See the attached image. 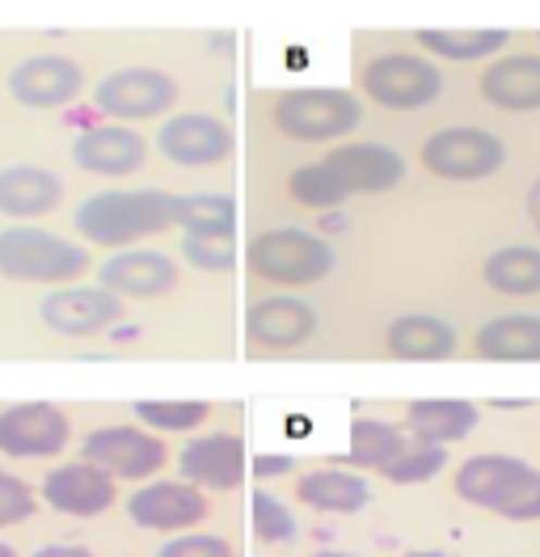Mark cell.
<instances>
[{"label":"cell","instance_id":"obj_1","mask_svg":"<svg viewBox=\"0 0 540 557\" xmlns=\"http://www.w3.org/2000/svg\"><path fill=\"white\" fill-rule=\"evenodd\" d=\"M173 208H177V195H165L157 186L148 190H101L89 195L72 224L85 242L110 245V249H127L139 237H152L173 224Z\"/></svg>","mask_w":540,"mask_h":557},{"label":"cell","instance_id":"obj_2","mask_svg":"<svg viewBox=\"0 0 540 557\" xmlns=\"http://www.w3.org/2000/svg\"><path fill=\"white\" fill-rule=\"evenodd\" d=\"M245 267L274 287H308L334 271V249L304 228H270L245 245Z\"/></svg>","mask_w":540,"mask_h":557},{"label":"cell","instance_id":"obj_3","mask_svg":"<svg viewBox=\"0 0 540 557\" xmlns=\"http://www.w3.org/2000/svg\"><path fill=\"white\" fill-rule=\"evenodd\" d=\"M89 271V249L47 228L13 224L0 233V275L22 283H68Z\"/></svg>","mask_w":540,"mask_h":557},{"label":"cell","instance_id":"obj_4","mask_svg":"<svg viewBox=\"0 0 540 557\" xmlns=\"http://www.w3.org/2000/svg\"><path fill=\"white\" fill-rule=\"evenodd\" d=\"M270 119L283 136L326 144V139L351 136L364 123V106L346 89H287L274 98Z\"/></svg>","mask_w":540,"mask_h":557},{"label":"cell","instance_id":"obj_5","mask_svg":"<svg viewBox=\"0 0 540 557\" xmlns=\"http://www.w3.org/2000/svg\"><path fill=\"white\" fill-rule=\"evenodd\" d=\"M364 89L384 110H422L443 98V72L427 55H376L364 69Z\"/></svg>","mask_w":540,"mask_h":557},{"label":"cell","instance_id":"obj_6","mask_svg":"<svg viewBox=\"0 0 540 557\" xmlns=\"http://www.w3.org/2000/svg\"><path fill=\"white\" fill-rule=\"evenodd\" d=\"M506 161V144L481 127H443L422 144V165L447 182H481L499 174Z\"/></svg>","mask_w":540,"mask_h":557},{"label":"cell","instance_id":"obj_7","mask_svg":"<svg viewBox=\"0 0 540 557\" xmlns=\"http://www.w3.org/2000/svg\"><path fill=\"white\" fill-rule=\"evenodd\" d=\"M537 482V469L519 456L506 453H486L472 456L456 469V494L469 503V507H481V511H499V516H511V507L528 494V486Z\"/></svg>","mask_w":540,"mask_h":557},{"label":"cell","instance_id":"obj_8","mask_svg":"<svg viewBox=\"0 0 540 557\" xmlns=\"http://www.w3.org/2000/svg\"><path fill=\"white\" fill-rule=\"evenodd\" d=\"M94 106L110 119H123V123L161 119L177 106V81L157 69H119L98 81Z\"/></svg>","mask_w":540,"mask_h":557},{"label":"cell","instance_id":"obj_9","mask_svg":"<svg viewBox=\"0 0 540 557\" xmlns=\"http://www.w3.org/2000/svg\"><path fill=\"white\" fill-rule=\"evenodd\" d=\"M81 453L89 465H98L101 473L123 478V482H144V478L161 473V465L169 460L165 444L139 426H101L85 440Z\"/></svg>","mask_w":540,"mask_h":557},{"label":"cell","instance_id":"obj_10","mask_svg":"<svg viewBox=\"0 0 540 557\" xmlns=\"http://www.w3.org/2000/svg\"><path fill=\"white\" fill-rule=\"evenodd\" d=\"M72 422L47 401H22L0 410V453L13 460H47L68 448Z\"/></svg>","mask_w":540,"mask_h":557},{"label":"cell","instance_id":"obj_11","mask_svg":"<svg viewBox=\"0 0 540 557\" xmlns=\"http://www.w3.org/2000/svg\"><path fill=\"white\" fill-rule=\"evenodd\" d=\"M119 313H123V305L106 287H60V292H47L38 305L42 325L64 338H94L101 330H110Z\"/></svg>","mask_w":540,"mask_h":557},{"label":"cell","instance_id":"obj_12","mask_svg":"<svg viewBox=\"0 0 540 557\" xmlns=\"http://www.w3.org/2000/svg\"><path fill=\"white\" fill-rule=\"evenodd\" d=\"M38 494H42V503L56 507L60 516H81V520H89V516H101V511L114 507V478L101 473L98 465H89V460H72V465L51 469V473L42 478V490H38Z\"/></svg>","mask_w":540,"mask_h":557},{"label":"cell","instance_id":"obj_13","mask_svg":"<svg viewBox=\"0 0 540 557\" xmlns=\"http://www.w3.org/2000/svg\"><path fill=\"white\" fill-rule=\"evenodd\" d=\"M157 148L165 152L173 165L202 170V165H220L233 152V136L211 114H173L157 132Z\"/></svg>","mask_w":540,"mask_h":557},{"label":"cell","instance_id":"obj_14","mask_svg":"<svg viewBox=\"0 0 540 557\" xmlns=\"http://www.w3.org/2000/svg\"><path fill=\"white\" fill-rule=\"evenodd\" d=\"M330 174L346 186V195H384L405 177V157L389 144H342L326 157Z\"/></svg>","mask_w":540,"mask_h":557},{"label":"cell","instance_id":"obj_15","mask_svg":"<svg viewBox=\"0 0 540 557\" xmlns=\"http://www.w3.org/2000/svg\"><path fill=\"white\" fill-rule=\"evenodd\" d=\"M127 516L139 528L177 532L207 520V494L191 482H148L127 498Z\"/></svg>","mask_w":540,"mask_h":557},{"label":"cell","instance_id":"obj_16","mask_svg":"<svg viewBox=\"0 0 540 557\" xmlns=\"http://www.w3.org/2000/svg\"><path fill=\"white\" fill-rule=\"evenodd\" d=\"M177 283V267L161 249H119L98 267V287L114 296H135V300H157Z\"/></svg>","mask_w":540,"mask_h":557},{"label":"cell","instance_id":"obj_17","mask_svg":"<svg viewBox=\"0 0 540 557\" xmlns=\"http://www.w3.org/2000/svg\"><path fill=\"white\" fill-rule=\"evenodd\" d=\"M177 473L182 482L199 490H236L245 473V444L241 435H199L177 453Z\"/></svg>","mask_w":540,"mask_h":557},{"label":"cell","instance_id":"obj_18","mask_svg":"<svg viewBox=\"0 0 540 557\" xmlns=\"http://www.w3.org/2000/svg\"><path fill=\"white\" fill-rule=\"evenodd\" d=\"M9 94L30 110H56L81 94V69L68 55H26L9 72Z\"/></svg>","mask_w":540,"mask_h":557},{"label":"cell","instance_id":"obj_19","mask_svg":"<svg viewBox=\"0 0 540 557\" xmlns=\"http://www.w3.org/2000/svg\"><path fill=\"white\" fill-rule=\"evenodd\" d=\"M245 334H249L254 347L267 350L304 347L317 334V313H312V305H304L296 296L254 300L249 313H245Z\"/></svg>","mask_w":540,"mask_h":557},{"label":"cell","instance_id":"obj_20","mask_svg":"<svg viewBox=\"0 0 540 557\" xmlns=\"http://www.w3.org/2000/svg\"><path fill=\"white\" fill-rule=\"evenodd\" d=\"M72 161L85 174L127 177L148 161V144L132 127H85L72 144Z\"/></svg>","mask_w":540,"mask_h":557},{"label":"cell","instance_id":"obj_21","mask_svg":"<svg viewBox=\"0 0 540 557\" xmlns=\"http://www.w3.org/2000/svg\"><path fill=\"white\" fill-rule=\"evenodd\" d=\"M481 98L499 110H540V55H503L481 72Z\"/></svg>","mask_w":540,"mask_h":557},{"label":"cell","instance_id":"obj_22","mask_svg":"<svg viewBox=\"0 0 540 557\" xmlns=\"http://www.w3.org/2000/svg\"><path fill=\"white\" fill-rule=\"evenodd\" d=\"M472 350L490 363H540V317H494L472 334Z\"/></svg>","mask_w":540,"mask_h":557},{"label":"cell","instance_id":"obj_23","mask_svg":"<svg viewBox=\"0 0 540 557\" xmlns=\"http://www.w3.org/2000/svg\"><path fill=\"white\" fill-rule=\"evenodd\" d=\"M384 343H389V350H393L397 359H414V363L452 359V355H456V347H461L456 330H452L443 317H431V313L397 317V321L389 325Z\"/></svg>","mask_w":540,"mask_h":557},{"label":"cell","instance_id":"obj_24","mask_svg":"<svg viewBox=\"0 0 540 557\" xmlns=\"http://www.w3.org/2000/svg\"><path fill=\"white\" fill-rule=\"evenodd\" d=\"M64 199V182L42 170V165H13L0 170V211L30 220V215H47L51 208H60Z\"/></svg>","mask_w":540,"mask_h":557},{"label":"cell","instance_id":"obj_25","mask_svg":"<svg viewBox=\"0 0 540 557\" xmlns=\"http://www.w3.org/2000/svg\"><path fill=\"white\" fill-rule=\"evenodd\" d=\"M405 422H409V435L414 440L447 448V444L465 440L472 426H477V406L461 401V397H427V401H414L405 410Z\"/></svg>","mask_w":540,"mask_h":557},{"label":"cell","instance_id":"obj_26","mask_svg":"<svg viewBox=\"0 0 540 557\" xmlns=\"http://www.w3.org/2000/svg\"><path fill=\"white\" fill-rule=\"evenodd\" d=\"M296 498L312 511H330V516H355L371 503L368 478L346 473V469H317L304 473L296 482Z\"/></svg>","mask_w":540,"mask_h":557},{"label":"cell","instance_id":"obj_27","mask_svg":"<svg viewBox=\"0 0 540 557\" xmlns=\"http://www.w3.org/2000/svg\"><path fill=\"white\" fill-rule=\"evenodd\" d=\"M486 287L499 296H537L540 292V245H506L486 258Z\"/></svg>","mask_w":540,"mask_h":557},{"label":"cell","instance_id":"obj_28","mask_svg":"<svg viewBox=\"0 0 540 557\" xmlns=\"http://www.w3.org/2000/svg\"><path fill=\"white\" fill-rule=\"evenodd\" d=\"M173 224L186 228V237H224L233 242L236 203L229 195H182L173 208Z\"/></svg>","mask_w":540,"mask_h":557},{"label":"cell","instance_id":"obj_29","mask_svg":"<svg viewBox=\"0 0 540 557\" xmlns=\"http://www.w3.org/2000/svg\"><path fill=\"white\" fill-rule=\"evenodd\" d=\"M402 444H405L402 426H393V422H384V418H355L346 460H351L355 469H376V473H380L393 456L402 453Z\"/></svg>","mask_w":540,"mask_h":557},{"label":"cell","instance_id":"obj_30","mask_svg":"<svg viewBox=\"0 0 540 557\" xmlns=\"http://www.w3.org/2000/svg\"><path fill=\"white\" fill-rule=\"evenodd\" d=\"M418 42L443 55V60H456V64H469V60H486V55H499L506 47V30H422Z\"/></svg>","mask_w":540,"mask_h":557},{"label":"cell","instance_id":"obj_31","mask_svg":"<svg viewBox=\"0 0 540 557\" xmlns=\"http://www.w3.org/2000/svg\"><path fill=\"white\" fill-rule=\"evenodd\" d=\"M287 195H292L296 203H304V208H338V203H346V199H351V195H346V186L330 174V165H326V161L292 170V174H287Z\"/></svg>","mask_w":540,"mask_h":557},{"label":"cell","instance_id":"obj_32","mask_svg":"<svg viewBox=\"0 0 540 557\" xmlns=\"http://www.w3.org/2000/svg\"><path fill=\"white\" fill-rule=\"evenodd\" d=\"M443 448L435 444H422V440H405L402 453L393 456L380 473L389 478V482H397V486H418V482H431L439 478V469H443Z\"/></svg>","mask_w":540,"mask_h":557},{"label":"cell","instance_id":"obj_33","mask_svg":"<svg viewBox=\"0 0 540 557\" xmlns=\"http://www.w3.org/2000/svg\"><path fill=\"white\" fill-rule=\"evenodd\" d=\"M135 418L157 431H195L211 418V406L207 401H139Z\"/></svg>","mask_w":540,"mask_h":557},{"label":"cell","instance_id":"obj_34","mask_svg":"<svg viewBox=\"0 0 540 557\" xmlns=\"http://www.w3.org/2000/svg\"><path fill=\"white\" fill-rule=\"evenodd\" d=\"M254 532H258V541H267V545H283V541H292L296 536V516L274 498V494H254Z\"/></svg>","mask_w":540,"mask_h":557},{"label":"cell","instance_id":"obj_35","mask_svg":"<svg viewBox=\"0 0 540 557\" xmlns=\"http://www.w3.org/2000/svg\"><path fill=\"white\" fill-rule=\"evenodd\" d=\"M182 258L195 271H229L236 262V249L224 237H182Z\"/></svg>","mask_w":540,"mask_h":557},{"label":"cell","instance_id":"obj_36","mask_svg":"<svg viewBox=\"0 0 540 557\" xmlns=\"http://www.w3.org/2000/svg\"><path fill=\"white\" fill-rule=\"evenodd\" d=\"M34 516V490L13 478V473H0V528L9 523H22Z\"/></svg>","mask_w":540,"mask_h":557},{"label":"cell","instance_id":"obj_37","mask_svg":"<svg viewBox=\"0 0 540 557\" xmlns=\"http://www.w3.org/2000/svg\"><path fill=\"white\" fill-rule=\"evenodd\" d=\"M157 557H233V545L211 536V532H191V536H173L161 545Z\"/></svg>","mask_w":540,"mask_h":557},{"label":"cell","instance_id":"obj_38","mask_svg":"<svg viewBox=\"0 0 540 557\" xmlns=\"http://www.w3.org/2000/svg\"><path fill=\"white\" fill-rule=\"evenodd\" d=\"M506 520H540V473H537V482L528 486V494L511 507V516Z\"/></svg>","mask_w":540,"mask_h":557},{"label":"cell","instance_id":"obj_39","mask_svg":"<svg viewBox=\"0 0 540 557\" xmlns=\"http://www.w3.org/2000/svg\"><path fill=\"white\" fill-rule=\"evenodd\" d=\"M254 473L258 478H283V473H292V456H258L254 460Z\"/></svg>","mask_w":540,"mask_h":557},{"label":"cell","instance_id":"obj_40","mask_svg":"<svg viewBox=\"0 0 540 557\" xmlns=\"http://www.w3.org/2000/svg\"><path fill=\"white\" fill-rule=\"evenodd\" d=\"M34 557H94V554L81 549V545H47V549H38Z\"/></svg>","mask_w":540,"mask_h":557},{"label":"cell","instance_id":"obj_41","mask_svg":"<svg viewBox=\"0 0 540 557\" xmlns=\"http://www.w3.org/2000/svg\"><path fill=\"white\" fill-rule=\"evenodd\" d=\"M532 215H537V224H540V182H537V190H532Z\"/></svg>","mask_w":540,"mask_h":557},{"label":"cell","instance_id":"obj_42","mask_svg":"<svg viewBox=\"0 0 540 557\" xmlns=\"http://www.w3.org/2000/svg\"><path fill=\"white\" fill-rule=\"evenodd\" d=\"M405 557H452V554H435V549H418V554H405Z\"/></svg>","mask_w":540,"mask_h":557},{"label":"cell","instance_id":"obj_43","mask_svg":"<svg viewBox=\"0 0 540 557\" xmlns=\"http://www.w3.org/2000/svg\"><path fill=\"white\" fill-rule=\"evenodd\" d=\"M308 557H355V554H338V549H326V554H308Z\"/></svg>","mask_w":540,"mask_h":557},{"label":"cell","instance_id":"obj_44","mask_svg":"<svg viewBox=\"0 0 540 557\" xmlns=\"http://www.w3.org/2000/svg\"><path fill=\"white\" fill-rule=\"evenodd\" d=\"M0 557H17V554H13V549H9V545H4V541H0Z\"/></svg>","mask_w":540,"mask_h":557}]
</instances>
